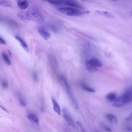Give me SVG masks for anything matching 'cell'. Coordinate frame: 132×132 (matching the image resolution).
<instances>
[{
  "mask_svg": "<svg viewBox=\"0 0 132 132\" xmlns=\"http://www.w3.org/2000/svg\"><path fill=\"white\" fill-rule=\"evenodd\" d=\"M107 99L109 101H114L116 99V95L115 93H111L108 94L106 96Z\"/></svg>",
  "mask_w": 132,
  "mask_h": 132,
  "instance_id": "obj_15",
  "label": "cell"
},
{
  "mask_svg": "<svg viewBox=\"0 0 132 132\" xmlns=\"http://www.w3.org/2000/svg\"><path fill=\"white\" fill-rule=\"evenodd\" d=\"M106 117L108 120L112 123L116 124L118 122L116 117L113 114L108 113L106 115Z\"/></svg>",
  "mask_w": 132,
  "mask_h": 132,
  "instance_id": "obj_11",
  "label": "cell"
},
{
  "mask_svg": "<svg viewBox=\"0 0 132 132\" xmlns=\"http://www.w3.org/2000/svg\"><path fill=\"white\" fill-rule=\"evenodd\" d=\"M1 107L3 110L4 111H5L6 113H9V112L8 111L6 108L4 107L3 106H2L1 105Z\"/></svg>",
  "mask_w": 132,
  "mask_h": 132,
  "instance_id": "obj_30",
  "label": "cell"
},
{
  "mask_svg": "<svg viewBox=\"0 0 132 132\" xmlns=\"http://www.w3.org/2000/svg\"><path fill=\"white\" fill-rule=\"evenodd\" d=\"M47 1L49 4L55 5H62V1Z\"/></svg>",
  "mask_w": 132,
  "mask_h": 132,
  "instance_id": "obj_19",
  "label": "cell"
},
{
  "mask_svg": "<svg viewBox=\"0 0 132 132\" xmlns=\"http://www.w3.org/2000/svg\"><path fill=\"white\" fill-rule=\"evenodd\" d=\"M17 4L20 8L22 10H25L29 6L28 1L25 0H19L17 1Z\"/></svg>",
  "mask_w": 132,
  "mask_h": 132,
  "instance_id": "obj_10",
  "label": "cell"
},
{
  "mask_svg": "<svg viewBox=\"0 0 132 132\" xmlns=\"http://www.w3.org/2000/svg\"><path fill=\"white\" fill-rule=\"evenodd\" d=\"M86 67L87 69L90 72H93L98 71L97 67H96L90 64L88 61L86 63Z\"/></svg>",
  "mask_w": 132,
  "mask_h": 132,
  "instance_id": "obj_14",
  "label": "cell"
},
{
  "mask_svg": "<svg viewBox=\"0 0 132 132\" xmlns=\"http://www.w3.org/2000/svg\"><path fill=\"white\" fill-rule=\"evenodd\" d=\"M7 52L8 55L11 57H12V54L11 51L9 50H7Z\"/></svg>",
  "mask_w": 132,
  "mask_h": 132,
  "instance_id": "obj_29",
  "label": "cell"
},
{
  "mask_svg": "<svg viewBox=\"0 0 132 132\" xmlns=\"http://www.w3.org/2000/svg\"><path fill=\"white\" fill-rule=\"evenodd\" d=\"M62 5L66 6L74 7L80 9H83V7L80 4L74 1L70 0L62 1Z\"/></svg>",
  "mask_w": 132,
  "mask_h": 132,
  "instance_id": "obj_5",
  "label": "cell"
},
{
  "mask_svg": "<svg viewBox=\"0 0 132 132\" xmlns=\"http://www.w3.org/2000/svg\"><path fill=\"white\" fill-rule=\"evenodd\" d=\"M0 42H1V43L5 45L6 44L5 40L1 37H0Z\"/></svg>",
  "mask_w": 132,
  "mask_h": 132,
  "instance_id": "obj_28",
  "label": "cell"
},
{
  "mask_svg": "<svg viewBox=\"0 0 132 132\" xmlns=\"http://www.w3.org/2000/svg\"><path fill=\"white\" fill-rule=\"evenodd\" d=\"M0 5L3 7H9L11 6V2L8 1H0Z\"/></svg>",
  "mask_w": 132,
  "mask_h": 132,
  "instance_id": "obj_18",
  "label": "cell"
},
{
  "mask_svg": "<svg viewBox=\"0 0 132 132\" xmlns=\"http://www.w3.org/2000/svg\"><path fill=\"white\" fill-rule=\"evenodd\" d=\"M60 12L70 16H80L83 14V13L74 8L63 7L58 9Z\"/></svg>",
  "mask_w": 132,
  "mask_h": 132,
  "instance_id": "obj_3",
  "label": "cell"
},
{
  "mask_svg": "<svg viewBox=\"0 0 132 132\" xmlns=\"http://www.w3.org/2000/svg\"><path fill=\"white\" fill-rule=\"evenodd\" d=\"M95 13L97 14L105 16L110 18H113L114 16L110 13L106 12H102L100 11H96Z\"/></svg>",
  "mask_w": 132,
  "mask_h": 132,
  "instance_id": "obj_16",
  "label": "cell"
},
{
  "mask_svg": "<svg viewBox=\"0 0 132 132\" xmlns=\"http://www.w3.org/2000/svg\"><path fill=\"white\" fill-rule=\"evenodd\" d=\"M27 14L29 21L39 24H41L44 21V17L36 8H32L30 9L28 11Z\"/></svg>",
  "mask_w": 132,
  "mask_h": 132,
  "instance_id": "obj_2",
  "label": "cell"
},
{
  "mask_svg": "<svg viewBox=\"0 0 132 132\" xmlns=\"http://www.w3.org/2000/svg\"><path fill=\"white\" fill-rule=\"evenodd\" d=\"M63 117L68 125L77 130L73 119L68 111L66 109H63Z\"/></svg>",
  "mask_w": 132,
  "mask_h": 132,
  "instance_id": "obj_4",
  "label": "cell"
},
{
  "mask_svg": "<svg viewBox=\"0 0 132 132\" xmlns=\"http://www.w3.org/2000/svg\"><path fill=\"white\" fill-rule=\"evenodd\" d=\"M65 132H68L67 131H66L65 130Z\"/></svg>",
  "mask_w": 132,
  "mask_h": 132,
  "instance_id": "obj_31",
  "label": "cell"
},
{
  "mask_svg": "<svg viewBox=\"0 0 132 132\" xmlns=\"http://www.w3.org/2000/svg\"><path fill=\"white\" fill-rule=\"evenodd\" d=\"M15 38L20 43V45L26 52H29V49L28 45L25 41L20 37L16 36Z\"/></svg>",
  "mask_w": 132,
  "mask_h": 132,
  "instance_id": "obj_8",
  "label": "cell"
},
{
  "mask_svg": "<svg viewBox=\"0 0 132 132\" xmlns=\"http://www.w3.org/2000/svg\"><path fill=\"white\" fill-rule=\"evenodd\" d=\"M102 127L105 131L107 132H112V130L108 126L104 124H102Z\"/></svg>",
  "mask_w": 132,
  "mask_h": 132,
  "instance_id": "obj_23",
  "label": "cell"
},
{
  "mask_svg": "<svg viewBox=\"0 0 132 132\" xmlns=\"http://www.w3.org/2000/svg\"><path fill=\"white\" fill-rule=\"evenodd\" d=\"M125 131L127 132H132V126H128L125 128Z\"/></svg>",
  "mask_w": 132,
  "mask_h": 132,
  "instance_id": "obj_25",
  "label": "cell"
},
{
  "mask_svg": "<svg viewBox=\"0 0 132 132\" xmlns=\"http://www.w3.org/2000/svg\"><path fill=\"white\" fill-rule=\"evenodd\" d=\"M20 102L21 105L23 107H25L26 104L24 100L21 98L20 99Z\"/></svg>",
  "mask_w": 132,
  "mask_h": 132,
  "instance_id": "obj_24",
  "label": "cell"
},
{
  "mask_svg": "<svg viewBox=\"0 0 132 132\" xmlns=\"http://www.w3.org/2000/svg\"><path fill=\"white\" fill-rule=\"evenodd\" d=\"M17 15L19 18L23 21L27 22L30 21L27 13L26 14L23 12H20L18 13Z\"/></svg>",
  "mask_w": 132,
  "mask_h": 132,
  "instance_id": "obj_13",
  "label": "cell"
},
{
  "mask_svg": "<svg viewBox=\"0 0 132 132\" xmlns=\"http://www.w3.org/2000/svg\"><path fill=\"white\" fill-rule=\"evenodd\" d=\"M52 101L53 104L54 110L59 115H60L61 114V109L59 105L54 98H52Z\"/></svg>",
  "mask_w": 132,
  "mask_h": 132,
  "instance_id": "obj_12",
  "label": "cell"
},
{
  "mask_svg": "<svg viewBox=\"0 0 132 132\" xmlns=\"http://www.w3.org/2000/svg\"><path fill=\"white\" fill-rule=\"evenodd\" d=\"M33 77L34 81H37L38 79V75L36 72H34L33 73Z\"/></svg>",
  "mask_w": 132,
  "mask_h": 132,
  "instance_id": "obj_27",
  "label": "cell"
},
{
  "mask_svg": "<svg viewBox=\"0 0 132 132\" xmlns=\"http://www.w3.org/2000/svg\"><path fill=\"white\" fill-rule=\"evenodd\" d=\"M3 88L5 89L8 88V83L6 80H3L1 82Z\"/></svg>",
  "mask_w": 132,
  "mask_h": 132,
  "instance_id": "obj_21",
  "label": "cell"
},
{
  "mask_svg": "<svg viewBox=\"0 0 132 132\" xmlns=\"http://www.w3.org/2000/svg\"><path fill=\"white\" fill-rule=\"evenodd\" d=\"M100 132L97 131V132Z\"/></svg>",
  "mask_w": 132,
  "mask_h": 132,
  "instance_id": "obj_32",
  "label": "cell"
},
{
  "mask_svg": "<svg viewBox=\"0 0 132 132\" xmlns=\"http://www.w3.org/2000/svg\"><path fill=\"white\" fill-rule=\"evenodd\" d=\"M38 31L41 36L45 40L48 39L51 36L50 34L43 27H40Z\"/></svg>",
  "mask_w": 132,
  "mask_h": 132,
  "instance_id": "obj_6",
  "label": "cell"
},
{
  "mask_svg": "<svg viewBox=\"0 0 132 132\" xmlns=\"http://www.w3.org/2000/svg\"><path fill=\"white\" fill-rule=\"evenodd\" d=\"M132 101V86L126 90L122 95L117 98L113 102V106L121 107Z\"/></svg>",
  "mask_w": 132,
  "mask_h": 132,
  "instance_id": "obj_1",
  "label": "cell"
},
{
  "mask_svg": "<svg viewBox=\"0 0 132 132\" xmlns=\"http://www.w3.org/2000/svg\"><path fill=\"white\" fill-rule=\"evenodd\" d=\"M2 56L3 59L5 63L8 65H11V61L8 56L4 53H3Z\"/></svg>",
  "mask_w": 132,
  "mask_h": 132,
  "instance_id": "obj_17",
  "label": "cell"
},
{
  "mask_svg": "<svg viewBox=\"0 0 132 132\" xmlns=\"http://www.w3.org/2000/svg\"><path fill=\"white\" fill-rule=\"evenodd\" d=\"M125 120L127 121H130L132 120V113L126 118Z\"/></svg>",
  "mask_w": 132,
  "mask_h": 132,
  "instance_id": "obj_26",
  "label": "cell"
},
{
  "mask_svg": "<svg viewBox=\"0 0 132 132\" xmlns=\"http://www.w3.org/2000/svg\"><path fill=\"white\" fill-rule=\"evenodd\" d=\"M88 62L90 64L96 67L101 68L102 67V63L100 61L96 58H92L88 61Z\"/></svg>",
  "mask_w": 132,
  "mask_h": 132,
  "instance_id": "obj_9",
  "label": "cell"
},
{
  "mask_svg": "<svg viewBox=\"0 0 132 132\" xmlns=\"http://www.w3.org/2000/svg\"><path fill=\"white\" fill-rule=\"evenodd\" d=\"M76 124L80 129L81 132H86L81 123L79 121L76 122Z\"/></svg>",
  "mask_w": 132,
  "mask_h": 132,
  "instance_id": "obj_22",
  "label": "cell"
},
{
  "mask_svg": "<svg viewBox=\"0 0 132 132\" xmlns=\"http://www.w3.org/2000/svg\"><path fill=\"white\" fill-rule=\"evenodd\" d=\"M28 119L32 123L38 125L39 123V120L38 117L35 114L31 113L29 114L28 116Z\"/></svg>",
  "mask_w": 132,
  "mask_h": 132,
  "instance_id": "obj_7",
  "label": "cell"
},
{
  "mask_svg": "<svg viewBox=\"0 0 132 132\" xmlns=\"http://www.w3.org/2000/svg\"><path fill=\"white\" fill-rule=\"evenodd\" d=\"M82 86L83 89L85 91L92 92H95L94 89L91 88L87 87L84 84L82 85Z\"/></svg>",
  "mask_w": 132,
  "mask_h": 132,
  "instance_id": "obj_20",
  "label": "cell"
}]
</instances>
